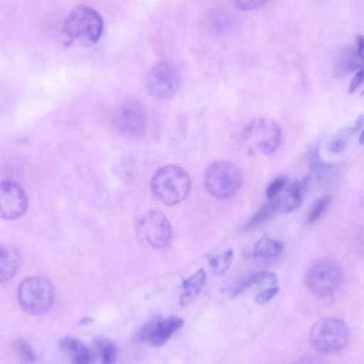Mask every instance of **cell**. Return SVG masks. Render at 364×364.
Wrapping results in <instances>:
<instances>
[{
  "label": "cell",
  "mask_w": 364,
  "mask_h": 364,
  "mask_svg": "<svg viewBox=\"0 0 364 364\" xmlns=\"http://www.w3.org/2000/svg\"><path fill=\"white\" fill-rule=\"evenodd\" d=\"M183 323V320L178 316L154 320L140 330L139 339L155 347L161 346L168 341Z\"/></svg>",
  "instance_id": "7c38bea8"
},
{
  "label": "cell",
  "mask_w": 364,
  "mask_h": 364,
  "mask_svg": "<svg viewBox=\"0 0 364 364\" xmlns=\"http://www.w3.org/2000/svg\"><path fill=\"white\" fill-rule=\"evenodd\" d=\"M363 122H364L363 116V115L359 116L358 118L357 119L356 122H355V124L353 125V127L350 129L351 134H355L358 132H359V130L363 126Z\"/></svg>",
  "instance_id": "f546056e"
},
{
  "label": "cell",
  "mask_w": 364,
  "mask_h": 364,
  "mask_svg": "<svg viewBox=\"0 0 364 364\" xmlns=\"http://www.w3.org/2000/svg\"><path fill=\"white\" fill-rule=\"evenodd\" d=\"M55 291L52 283L43 277L24 279L18 289V300L22 309L32 315L47 313L52 307Z\"/></svg>",
  "instance_id": "8992f818"
},
{
  "label": "cell",
  "mask_w": 364,
  "mask_h": 364,
  "mask_svg": "<svg viewBox=\"0 0 364 364\" xmlns=\"http://www.w3.org/2000/svg\"><path fill=\"white\" fill-rule=\"evenodd\" d=\"M234 257L232 249H228L223 252L211 257L209 266L213 272L217 275L223 274L230 267Z\"/></svg>",
  "instance_id": "44dd1931"
},
{
  "label": "cell",
  "mask_w": 364,
  "mask_h": 364,
  "mask_svg": "<svg viewBox=\"0 0 364 364\" xmlns=\"http://www.w3.org/2000/svg\"><path fill=\"white\" fill-rule=\"evenodd\" d=\"M103 30V19L96 10L87 6H77L65 21V44L68 46L77 41L83 46H92L99 41Z\"/></svg>",
  "instance_id": "6da1fadb"
},
{
  "label": "cell",
  "mask_w": 364,
  "mask_h": 364,
  "mask_svg": "<svg viewBox=\"0 0 364 364\" xmlns=\"http://www.w3.org/2000/svg\"><path fill=\"white\" fill-rule=\"evenodd\" d=\"M311 177L309 175L301 179L288 183L284 188L274 198L277 211L290 213L298 209L302 204Z\"/></svg>",
  "instance_id": "4fadbf2b"
},
{
  "label": "cell",
  "mask_w": 364,
  "mask_h": 364,
  "mask_svg": "<svg viewBox=\"0 0 364 364\" xmlns=\"http://www.w3.org/2000/svg\"><path fill=\"white\" fill-rule=\"evenodd\" d=\"M191 189L187 171L178 165H165L157 170L151 181L154 196L167 205H174L186 199Z\"/></svg>",
  "instance_id": "7a4b0ae2"
},
{
  "label": "cell",
  "mask_w": 364,
  "mask_h": 364,
  "mask_svg": "<svg viewBox=\"0 0 364 364\" xmlns=\"http://www.w3.org/2000/svg\"><path fill=\"white\" fill-rule=\"evenodd\" d=\"M205 279V272L203 269H199L193 274L183 280L180 295L181 306H186L195 299L204 286Z\"/></svg>",
  "instance_id": "d6986e66"
},
{
  "label": "cell",
  "mask_w": 364,
  "mask_h": 364,
  "mask_svg": "<svg viewBox=\"0 0 364 364\" xmlns=\"http://www.w3.org/2000/svg\"><path fill=\"white\" fill-rule=\"evenodd\" d=\"M331 200L330 195H325L318 199L311 208L307 218V223H313L318 220L323 214Z\"/></svg>",
  "instance_id": "603a6c76"
},
{
  "label": "cell",
  "mask_w": 364,
  "mask_h": 364,
  "mask_svg": "<svg viewBox=\"0 0 364 364\" xmlns=\"http://www.w3.org/2000/svg\"><path fill=\"white\" fill-rule=\"evenodd\" d=\"M358 141L359 143L362 145L363 144V131L362 130V132H360V136L358 137Z\"/></svg>",
  "instance_id": "4dcf8cb0"
},
{
  "label": "cell",
  "mask_w": 364,
  "mask_h": 364,
  "mask_svg": "<svg viewBox=\"0 0 364 364\" xmlns=\"http://www.w3.org/2000/svg\"><path fill=\"white\" fill-rule=\"evenodd\" d=\"M139 237L154 248L166 247L171 239L168 219L160 210H150L141 216L136 224Z\"/></svg>",
  "instance_id": "ba28073f"
},
{
  "label": "cell",
  "mask_w": 364,
  "mask_h": 364,
  "mask_svg": "<svg viewBox=\"0 0 364 364\" xmlns=\"http://www.w3.org/2000/svg\"><path fill=\"white\" fill-rule=\"evenodd\" d=\"M347 147V140L343 134L336 136L328 144V150L333 154H341Z\"/></svg>",
  "instance_id": "4316f807"
},
{
  "label": "cell",
  "mask_w": 364,
  "mask_h": 364,
  "mask_svg": "<svg viewBox=\"0 0 364 364\" xmlns=\"http://www.w3.org/2000/svg\"><path fill=\"white\" fill-rule=\"evenodd\" d=\"M267 0H234L236 8L242 11H251L264 5Z\"/></svg>",
  "instance_id": "83f0119b"
},
{
  "label": "cell",
  "mask_w": 364,
  "mask_h": 364,
  "mask_svg": "<svg viewBox=\"0 0 364 364\" xmlns=\"http://www.w3.org/2000/svg\"><path fill=\"white\" fill-rule=\"evenodd\" d=\"M242 140L250 154L270 155L280 147L282 134L276 122L268 118L257 117L245 127Z\"/></svg>",
  "instance_id": "3957f363"
},
{
  "label": "cell",
  "mask_w": 364,
  "mask_h": 364,
  "mask_svg": "<svg viewBox=\"0 0 364 364\" xmlns=\"http://www.w3.org/2000/svg\"><path fill=\"white\" fill-rule=\"evenodd\" d=\"M208 192L218 199H226L235 195L242 184V176L232 163L218 160L210 164L204 175Z\"/></svg>",
  "instance_id": "52a82bcc"
},
{
  "label": "cell",
  "mask_w": 364,
  "mask_h": 364,
  "mask_svg": "<svg viewBox=\"0 0 364 364\" xmlns=\"http://www.w3.org/2000/svg\"><path fill=\"white\" fill-rule=\"evenodd\" d=\"M28 205L24 189L12 181H0V218L14 220L22 216Z\"/></svg>",
  "instance_id": "8fae6325"
},
{
  "label": "cell",
  "mask_w": 364,
  "mask_h": 364,
  "mask_svg": "<svg viewBox=\"0 0 364 364\" xmlns=\"http://www.w3.org/2000/svg\"><path fill=\"white\" fill-rule=\"evenodd\" d=\"M277 212L274 199L269 200L262 205L244 226V230H251L259 226L270 219Z\"/></svg>",
  "instance_id": "ffe728a7"
},
{
  "label": "cell",
  "mask_w": 364,
  "mask_h": 364,
  "mask_svg": "<svg viewBox=\"0 0 364 364\" xmlns=\"http://www.w3.org/2000/svg\"><path fill=\"white\" fill-rule=\"evenodd\" d=\"M363 55V40L358 36L354 48H348L343 50L338 60V72L340 74L350 73L362 65Z\"/></svg>",
  "instance_id": "e0dca14e"
},
{
  "label": "cell",
  "mask_w": 364,
  "mask_h": 364,
  "mask_svg": "<svg viewBox=\"0 0 364 364\" xmlns=\"http://www.w3.org/2000/svg\"><path fill=\"white\" fill-rule=\"evenodd\" d=\"M14 348L22 359L26 361H33L36 355L30 345L23 340H18L15 342Z\"/></svg>",
  "instance_id": "d4e9b609"
},
{
  "label": "cell",
  "mask_w": 364,
  "mask_h": 364,
  "mask_svg": "<svg viewBox=\"0 0 364 364\" xmlns=\"http://www.w3.org/2000/svg\"><path fill=\"white\" fill-rule=\"evenodd\" d=\"M350 332L341 319L328 317L317 321L311 327L309 342L312 348L321 353H336L348 343Z\"/></svg>",
  "instance_id": "277c9868"
},
{
  "label": "cell",
  "mask_w": 364,
  "mask_h": 364,
  "mask_svg": "<svg viewBox=\"0 0 364 364\" xmlns=\"http://www.w3.org/2000/svg\"><path fill=\"white\" fill-rule=\"evenodd\" d=\"M282 250L283 244L281 241L263 236L253 245L247 255L253 258L269 260L277 257Z\"/></svg>",
  "instance_id": "ac0fdd59"
},
{
  "label": "cell",
  "mask_w": 364,
  "mask_h": 364,
  "mask_svg": "<svg viewBox=\"0 0 364 364\" xmlns=\"http://www.w3.org/2000/svg\"><path fill=\"white\" fill-rule=\"evenodd\" d=\"M114 124L122 134L132 138L141 137L147 125L146 114L143 105L134 100L124 101L115 112Z\"/></svg>",
  "instance_id": "30bf717a"
},
{
  "label": "cell",
  "mask_w": 364,
  "mask_h": 364,
  "mask_svg": "<svg viewBox=\"0 0 364 364\" xmlns=\"http://www.w3.org/2000/svg\"><path fill=\"white\" fill-rule=\"evenodd\" d=\"M180 82L181 78L177 68L167 61L155 64L146 77L148 92L158 100L173 97L178 91Z\"/></svg>",
  "instance_id": "9c48e42d"
},
{
  "label": "cell",
  "mask_w": 364,
  "mask_h": 364,
  "mask_svg": "<svg viewBox=\"0 0 364 364\" xmlns=\"http://www.w3.org/2000/svg\"><path fill=\"white\" fill-rule=\"evenodd\" d=\"M97 351L104 363H111L115 361L117 358V348L109 340L98 338L95 341Z\"/></svg>",
  "instance_id": "7402d4cb"
},
{
  "label": "cell",
  "mask_w": 364,
  "mask_h": 364,
  "mask_svg": "<svg viewBox=\"0 0 364 364\" xmlns=\"http://www.w3.org/2000/svg\"><path fill=\"white\" fill-rule=\"evenodd\" d=\"M277 286H270L264 290L258 293L255 297L256 304L263 305L270 301L279 291Z\"/></svg>",
  "instance_id": "484cf974"
},
{
  "label": "cell",
  "mask_w": 364,
  "mask_h": 364,
  "mask_svg": "<svg viewBox=\"0 0 364 364\" xmlns=\"http://www.w3.org/2000/svg\"><path fill=\"white\" fill-rule=\"evenodd\" d=\"M58 347L61 353L72 362L79 364L94 362V353L78 339L65 336L60 339Z\"/></svg>",
  "instance_id": "9a60e30c"
},
{
  "label": "cell",
  "mask_w": 364,
  "mask_h": 364,
  "mask_svg": "<svg viewBox=\"0 0 364 364\" xmlns=\"http://www.w3.org/2000/svg\"><path fill=\"white\" fill-rule=\"evenodd\" d=\"M343 272L336 261L323 258L313 262L304 274V283L308 290L319 297L333 294L341 287Z\"/></svg>",
  "instance_id": "5b68a950"
},
{
  "label": "cell",
  "mask_w": 364,
  "mask_h": 364,
  "mask_svg": "<svg viewBox=\"0 0 364 364\" xmlns=\"http://www.w3.org/2000/svg\"><path fill=\"white\" fill-rule=\"evenodd\" d=\"M21 263L18 250L12 245L0 243V282L11 279Z\"/></svg>",
  "instance_id": "2e32d148"
},
{
  "label": "cell",
  "mask_w": 364,
  "mask_h": 364,
  "mask_svg": "<svg viewBox=\"0 0 364 364\" xmlns=\"http://www.w3.org/2000/svg\"><path fill=\"white\" fill-rule=\"evenodd\" d=\"M289 180L285 176H279L268 184L265 196L268 200L274 198L288 184Z\"/></svg>",
  "instance_id": "cb8c5ba5"
},
{
  "label": "cell",
  "mask_w": 364,
  "mask_h": 364,
  "mask_svg": "<svg viewBox=\"0 0 364 364\" xmlns=\"http://www.w3.org/2000/svg\"><path fill=\"white\" fill-rule=\"evenodd\" d=\"M278 282L276 274L267 270L247 273L237 279L230 288L229 294L234 297L254 287L274 286Z\"/></svg>",
  "instance_id": "5bb4252c"
},
{
  "label": "cell",
  "mask_w": 364,
  "mask_h": 364,
  "mask_svg": "<svg viewBox=\"0 0 364 364\" xmlns=\"http://www.w3.org/2000/svg\"><path fill=\"white\" fill-rule=\"evenodd\" d=\"M363 70L360 69L352 79L349 88L348 92L350 94L354 93L356 90L360 87V85L363 83Z\"/></svg>",
  "instance_id": "f1b7e54d"
}]
</instances>
